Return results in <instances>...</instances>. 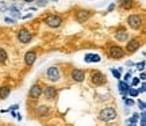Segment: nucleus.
Masks as SVG:
<instances>
[{"label": "nucleus", "mask_w": 146, "mask_h": 126, "mask_svg": "<svg viewBox=\"0 0 146 126\" xmlns=\"http://www.w3.org/2000/svg\"><path fill=\"white\" fill-rule=\"evenodd\" d=\"M45 25H47V26L52 27V29H57V27H60L62 25V18L60 15H56V14H50L49 16H46Z\"/></svg>", "instance_id": "obj_1"}, {"label": "nucleus", "mask_w": 146, "mask_h": 126, "mask_svg": "<svg viewBox=\"0 0 146 126\" xmlns=\"http://www.w3.org/2000/svg\"><path fill=\"white\" fill-rule=\"evenodd\" d=\"M99 118L102 119V121H104V122H110V121H112V119L116 118V111H115V109H112V107L103 109V110L100 111Z\"/></svg>", "instance_id": "obj_2"}, {"label": "nucleus", "mask_w": 146, "mask_h": 126, "mask_svg": "<svg viewBox=\"0 0 146 126\" xmlns=\"http://www.w3.org/2000/svg\"><path fill=\"white\" fill-rule=\"evenodd\" d=\"M91 81H92V84H94V85H96V87H100V85L106 84V81H107V77H106L102 73V72L96 71V72H92V73H91Z\"/></svg>", "instance_id": "obj_3"}, {"label": "nucleus", "mask_w": 146, "mask_h": 126, "mask_svg": "<svg viewBox=\"0 0 146 126\" xmlns=\"http://www.w3.org/2000/svg\"><path fill=\"white\" fill-rule=\"evenodd\" d=\"M127 23L133 30H139L142 27V18L139 15H137V14H133V15L127 18Z\"/></svg>", "instance_id": "obj_4"}, {"label": "nucleus", "mask_w": 146, "mask_h": 126, "mask_svg": "<svg viewBox=\"0 0 146 126\" xmlns=\"http://www.w3.org/2000/svg\"><path fill=\"white\" fill-rule=\"evenodd\" d=\"M108 53L110 57L114 60H120L122 57H125V50L122 49V46H118V45H111Z\"/></svg>", "instance_id": "obj_5"}, {"label": "nucleus", "mask_w": 146, "mask_h": 126, "mask_svg": "<svg viewBox=\"0 0 146 126\" xmlns=\"http://www.w3.org/2000/svg\"><path fill=\"white\" fill-rule=\"evenodd\" d=\"M16 37H18V41L21 43H29L33 39V33L29 31L27 29H21L16 34Z\"/></svg>", "instance_id": "obj_6"}, {"label": "nucleus", "mask_w": 146, "mask_h": 126, "mask_svg": "<svg viewBox=\"0 0 146 126\" xmlns=\"http://www.w3.org/2000/svg\"><path fill=\"white\" fill-rule=\"evenodd\" d=\"M127 45H126V52L129 53V54H133V53H135L138 49H139V46H141V43H139V41L138 39H127Z\"/></svg>", "instance_id": "obj_7"}, {"label": "nucleus", "mask_w": 146, "mask_h": 126, "mask_svg": "<svg viewBox=\"0 0 146 126\" xmlns=\"http://www.w3.org/2000/svg\"><path fill=\"white\" fill-rule=\"evenodd\" d=\"M46 76L50 81H58L60 80V71L57 67H50L46 71Z\"/></svg>", "instance_id": "obj_8"}, {"label": "nucleus", "mask_w": 146, "mask_h": 126, "mask_svg": "<svg viewBox=\"0 0 146 126\" xmlns=\"http://www.w3.org/2000/svg\"><path fill=\"white\" fill-rule=\"evenodd\" d=\"M89 16H91V12L88 10H78L76 12V21L78 23H84L89 19Z\"/></svg>", "instance_id": "obj_9"}, {"label": "nucleus", "mask_w": 146, "mask_h": 126, "mask_svg": "<svg viewBox=\"0 0 146 126\" xmlns=\"http://www.w3.org/2000/svg\"><path fill=\"white\" fill-rule=\"evenodd\" d=\"M72 79L76 81V83H81L84 81L85 79V72H84L83 69H73L72 71Z\"/></svg>", "instance_id": "obj_10"}, {"label": "nucleus", "mask_w": 146, "mask_h": 126, "mask_svg": "<svg viewBox=\"0 0 146 126\" xmlns=\"http://www.w3.org/2000/svg\"><path fill=\"white\" fill-rule=\"evenodd\" d=\"M43 95H45V98L49 100L54 99L56 95H57V88H56L54 85H47L46 88L43 89Z\"/></svg>", "instance_id": "obj_11"}, {"label": "nucleus", "mask_w": 146, "mask_h": 126, "mask_svg": "<svg viewBox=\"0 0 146 126\" xmlns=\"http://www.w3.org/2000/svg\"><path fill=\"white\" fill-rule=\"evenodd\" d=\"M35 60H36V53L34 50H30V52H27L25 54V63H26L27 67H33Z\"/></svg>", "instance_id": "obj_12"}, {"label": "nucleus", "mask_w": 146, "mask_h": 126, "mask_svg": "<svg viewBox=\"0 0 146 126\" xmlns=\"http://www.w3.org/2000/svg\"><path fill=\"white\" fill-rule=\"evenodd\" d=\"M41 95H42L41 85H39V84H34V85H31V88H30V96H31L33 99H38Z\"/></svg>", "instance_id": "obj_13"}, {"label": "nucleus", "mask_w": 146, "mask_h": 126, "mask_svg": "<svg viewBox=\"0 0 146 126\" xmlns=\"http://www.w3.org/2000/svg\"><path fill=\"white\" fill-rule=\"evenodd\" d=\"M115 38L119 42H126L129 39V33L126 31V30H123V29H119V30H116V33H115Z\"/></svg>", "instance_id": "obj_14"}, {"label": "nucleus", "mask_w": 146, "mask_h": 126, "mask_svg": "<svg viewBox=\"0 0 146 126\" xmlns=\"http://www.w3.org/2000/svg\"><path fill=\"white\" fill-rule=\"evenodd\" d=\"M102 57H100L99 54H96V53H88V54H85V57H84V61L85 63H99Z\"/></svg>", "instance_id": "obj_15"}, {"label": "nucleus", "mask_w": 146, "mask_h": 126, "mask_svg": "<svg viewBox=\"0 0 146 126\" xmlns=\"http://www.w3.org/2000/svg\"><path fill=\"white\" fill-rule=\"evenodd\" d=\"M50 113V109L47 107V106H39L38 109H36V114L39 117H45V115H47Z\"/></svg>", "instance_id": "obj_16"}, {"label": "nucleus", "mask_w": 146, "mask_h": 126, "mask_svg": "<svg viewBox=\"0 0 146 126\" xmlns=\"http://www.w3.org/2000/svg\"><path fill=\"white\" fill-rule=\"evenodd\" d=\"M10 94H11L10 87H1V88H0V99H5V98H8Z\"/></svg>", "instance_id": "obj_17"}, {"label": "nucleus", "mask_w": 146, "mask_h": 126, "mask_svg": "<svg viewBox=\"0 0 146 126\" xmlns=\"http://www.w3.org/2000/svg\"><path fill=\"white\" fill-rule=\"evenodd\" d=\"M129 88H130V85L127 84V81H119V91L123 95L129 94Z\"/></svg>", "instance_id": "obj_18"}, {"label": "nucleus", "mask_w": 146, "mask_h": 126, "mask_svg": "<svg viewBox=\"0 0 146 126\" xmlns=\"http://www.w3.org/2000/svg\"><path fill=\"white\" fill-rule=\"evenodd\" d=\"M133 0H120V3H119V5H120V8H123V10H129V8H131L133 7Z\"/></svg>", "instance_id": "obj_19"}, {"label": "nucleus", "mask_w": 146, "mask_h": 126, "mask_svg": "<svg viewBox=\"0 0 146 126\" xmlns=\"http://www.w3.org/2000/svg\"><path fill=\"white\" fill-rule=\"evenodd\" d=\"M8 11H10L11 15H14L15 18H21V10H18L15 5H12V7H10L8 8Z\"/></svg>", "instance_id": "obj_20"}, {"label": "nucleus", "mask_w": 146, "mask_h": 126, "mask_svg": "<svg viewBox=\"0 0 146 126\" xmlns=\"http://www.w3.org/2000/svg\"><path fill=\"white\" fill-rule=\"evenodd\" d=\"M7 57H8L7 52H5L3 47H0V63H4L5 60H7Z\"/></svg>", "instance_id": "obj_21"}, {"label": "nucleus", "mask_w": 146, "mask_h": 126, "mask_svg": "<svg viewBox=\"0 0 146 126\" xmlns=\"http://www.w3.org/2000/svg\"><path fill=\"white\" fill-rule=\"evenodd\" d=\"M129 95H130L131 98H135V96L139 95V91L137 88H134V87H130V88H129Z\"/></svg>", "instance_id": "obj_22"}, {"label": "nucleus", "mask_w": 146, "mask_h": 126, "mask_svg": "<svg viewBox=\"0 0 146 126\" xmlns=\"http://www.w3.org/2000/svg\"><path fill=\"white\" fill-rule=\"evenodd\" d=\"M138 118H139V114L135 113V114L133 115V118H129V119H127V122H130V123H133V125H135L137 122H138Z\"/></svg>", "instance_id": "obj_23"}, {"label": "nucleus", "mask_w": 146, "mask_h": 126, "mask_svg": "<svg viewBox=\"0 0 146 126\" xmlns=\"http://www.w3.org/2000/svg\"><path fill=\"white\" fill-rule=\"evenodd\" d=\"M111 73L114 75L115 79H122V76H120V72H119V71H116V69L112 68V69H111Z\"/></svg>", "instance_id": "obj_24"}, {"label": "nucleus", "mask_w": 146, "mask_h": 126, "mask_svg": "<svg viewBox=\"0 0 146 126\" xmlns=\"http://www.w3.org/2000/svg\"><path fill=\"white\" fill-rule=\"evenodd\" d=\"M125 103H126V106L131 107V106H134V100L131 99V98H125Z\"/></svg>", "instance_id": "obj_25"}, {"label": "nucleus", "mask_w": 146, "mask_h": 126, "mask_svg": "<svg viewBox=\"0 0 146 126\" xmlns=\"http://www.w3.org/2000/svg\"><path fill=\"white\" fill-rule=\"evenodd\" d=\"M47 0H36V5L38 7H46Z\"/></svg>", "instance_id": "obj_26"}, {"label": "nucleus", "mask_w": 146, "mask_h": 126, "mask_svg": "<svg viewBox=\"0 0 146 126\" xmlns=\"http://www.w3.org/2000/svg\"><path fill=\"white\" fill-rule=\"evenodd\" d=\"M137 69L138 71H143L145 69V61H141V63L137 64Z\"/></svg>", "instance_id": "obj_27"}, {"label": "nucleus", "mask_w": 146, "mask_h": 126, "mask_svg": "<svg viewBox=\"0 0 146 126\" xmlns=\"http://www.w3.org/2000/svg\"><path fill=\"white\" fill-rule=\"evenodd\" d=\"M138 107L141 109V111H145V109H146L145 102H143V100H139V102H138Z\"/></svg>", "instance_id": "obj_28"}, {"label": "nucleus", "mask_w": 146, "mask_h": 126, "mask_svg": "<svg viewBox=\"0 0 146 126\" xmlns=\"http://www.w3.org/2000/svg\"><path fill=\"white\" fill-rule=\"evenodd\" d=\"M8 10V5L5 4L4 1H0V11H7Z\"/></svg>", "instance_id": "obj_29"}, {"label": "nucleus", "mask_w": 146, "mask_h": 126, "mask_svg": "<svg viewBox=\"0 0 146 126\" xmlns=\"http://www.w3.org/2000/svg\"><path fill=\"white\" fill-rule=\"evenodd\" d=\"M4 22L5 23H10V25H14V23H15V19H12V18H10V16H7V18H4Z\"/></svg>", "instance_id": "obj_30"}, {"label": "nucleus", "mask_w": 146, "mask_h": 126, "mask_svg": "<svg viewBox=\"0 0 146 126\" xmlns=\"http://www.w3.org/2000/svg\"><path fill=\"white\" fill-rule=\"evenodd\" d=\"M131 79H133V87H135V85H138V84H139V77H131Z\"/></svg>", "instance_id": "obj_31"}, {"label": "nucleus", "mask_w": 146, "mask_h": 126, "mask_svg": "<svg viewBox=\"0 0 146 126\" xmlns=\"http://www.w3.org/2000/svg\"><path fill=\"white\" fill-rule=\"evenodd\" d=\"M138 91H139V92H142V94H145V92H146V85H145V83H142L141 88H138Z\"/></svg>", "instance_id": "obj_32"}, {"label": "nucleus", "mask_w": 146, "mask_h": 126, "mask_svg": "<svg viewBox=\"0 0 146 126\" xmlns=\"http://www.w3.org/2000/svg\"><path fill=\"white\" fill-rule=\"evenodd\" d=\"M130 79H131V72L129 71V72H127V73L125 75V81H129Z\"/></svg>", "instance_id": "obj_33"}, {"label": "nucleus", "mask_w": 146, "mask_h": 126, "mask_svg": "<svg viewBox=\"0 0 146 126\" xmlns=\"http://www.w3.org/2000/svg\"><path fill=\"white\" fill-rule=\"evenodd\" d=\"M115 8V3H112V4H110V7L107 8V12H111V11Z\"/></svg>", "instance_id": "obj_34"}, {"label": "nucleus", "mask_w": 146, "mask_h": 126, "mask_svg": "<svg viewBox=\"0 0 146 126\" xmlns=\"http://www.w3.org/2000/svg\"><path fill=\"white\" fill-rule=\"evenodd\" d=\"M18 109H19V106H18V105H14V106H11L8 111H14V110H18Z\"/></svg>", "instance_id": "obj_35"}, {"label": "nucleus", "mask_w": 146, "mask_h": 126, "mask_svg": "<svg viewBox=\"0 0 146 126\" xmlns=\"http://www.w3.org/2000/svg\"><path fill=\"white\" fill-rule=\"evenodd\" d=\"M31 16H33V14H27V15L22 16V19H29V18H31Z\"/></svg>", "instance_id": "obj_36"}, {"label": "nucleus", "mask_w": 146, "mask_h": 126, "mask_svg": "<svg viewBox=\"0 0 146 126\" xmlns=\"http://www.w3.org/2000/svg\"><path fill=\"white\" fill-rule=\"evenodd\" d=\"M126 65H127V67H133V65H134V63H133V61H127V63H126Z\"/></svg>", "instance_id": "obj_37"}, {"label": "nucleus", "mask_w": 146, "mask_h": 126, "mask_svg": "<svg viewBox=\"0 0 146 126\" xmlns=\"http://www.w3.org/2000/svg\"><path fill=\"white\" fill-rule=\"evenodd\" d=\"M145 77H146V76H145V73H143V71H142V73H141V80H142V81L145 80Z\"/></svg>", "instance_id": "obj_38"}, {"label": "nucleus", "mask_w": 146, "mask_h": 126, "mask_svg": "<svg viewBox=\"0 0 146 126\" xmlns=\"http://www.w3.org/2000/svg\"><path fill=\"white\" fill-rule=\"evenodd\" d=\"M23 1H26V3H33L34 0H23Z\"/></svg>", "instance_id": "obj_39"}, {"label": "nucleus", "mask_w": 146, "mask_h": 126, "mask_svg": "<svg viewBox=\"0 0 146 126\" xmlns=\"http://www.w3.org/2000/svg\"><path fill=\"white\" fill-rule=\"evenodd\" d=\"M52 1H58V0H52Z\"/></svg>", "instance_id": "obj_40"}]
</instances>
